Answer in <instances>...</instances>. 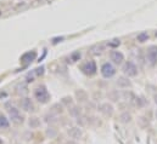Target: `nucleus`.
<instances>
[{
	"label": "nucleus",
	"mask_w": 157,
	"mask_h": 144,
	"mask_svg": "<svg viewBox=\"0 0 157 144\" xmlns=\"http://www.w3.org/2000/svg\"><path fill=\"white\" fill-rule=\"evenodd\" d=\"M33 93H34V98L41 104H45L50 101V93L44 85H40L38 87H36Z\"/></svg>",
	"instance_id": "1"
},
{
	"label": "nucleus",
	"mask_w": 157,
	"mask_h": 144,
	"mask_svg": "<svg viewBox=\"0 0 157 144\" xmlns=\"http://www.w3.org/2000/svg\"><path fill=\"white\" fill-rule=\"evenodd\" d=\"M122 72H123V74H124L125 76H128V77H134V76L138 75L139 69H138V67H136V64H135L134 62L127 61V62H124L123 66H122Z\"/></svg>",
	"instance_id": "2"
},
{
	"label": "nucleus",
	"mask_w": 157,
	"mask_h": 144,
	"mask_svg": "<svg viewBox=\"0 0 157 144\" xmlns=\"http://www.w3.org/2000/svg\"><path fill=\"white\" fill-rule=\"evenodd\" d=\"M100 73H101L102 77H105V79H111V77H113V76L116 75L117 69H116L115 64H112L111 62H105V63L101 66V68H100Z\"/></svg>",
	"instance_id": "3"
},
{
	"label": "nucleus",
	"mask_w": 157,
	"mask_h": 144,
	"mask_svg": "<svg viewBox=\"0 0 157 144\" xmlns=\"http://www.w3.org/2000/svg\"><path fill=\"white\" fill-rule=\"evenodd\" d=\"M146 61L150 66L157 64V45H151L146 50Z\"/></svg>",
	"instance_id": "4"
},
{
	"label": "nucleus",
	"mask_w": 157,
	"mask_h": 144,
	"mask_svg": "<svg viewBox=\"0 0 157 144\" xmlns=\"http://www.w3.org/2000/svg\"><path fill=\"white\" fill-rule=\"evenodd\" d=\"M7 113H9V115H10V119H11V121L13 122V124H22L23 122V116L21 115V111L18 110V109L16 108V107H9L7 108Z\"/></svg>",
	"instance_id": "5"
},
{
	"label": "nucleus",
	"mask_w": 157,
	"mask_h": 144,
	"mask_svg": "<svg viewBox=\"0 0 157 144\" xmlns=\"http://www.w3.org/2000/svg\"><path fill=\"white\" fill-rule=\"evenodd\" d=\"M98 110H99L104 116L110 117V116H112L113 113H115V107H113L112 103H110V102H104V103L99 104Z\"/></svg>",
	"instance_id": "6"
},
{
	"label": "nucleus",
	"mask_w": 157,
	"mask_h": 144,
	"mask_svg": "<svg viewBox=\"0 0 157 144\" xmlns=\"http://www.w3.org/2000/svg\"><path fill=\"white\" fill-rule=\"evenodd\" d=\"M110 59L112 61V64L121 66L124 63V55L118 50H111L110 51Z\"/></svg>",
	"instance_id": "7"
},
{
	"label": "nucleus",
	"mask_w": 157,
	"mask_h": 144,
	"mask_svg": "<svg viewBox=\"0 0 157 144\" xmlns=\"http://www.w3.org/2000/svg\"><path fill=\"white\" fill-rule=\"evenodd\" d=\"M80 69H82V72L84 73V74H86V75H94V74L96 73V70H98L96 63H95L94 61L85 62V63L80 67Z\"/></svg>",
	"instance_id": "8"
},
{
	"label": "nucleus",
	"mask_w": 157,
	"mask_h": 144,
	"mask_svg": "<svg viewBox=\"0 0 157 144\" xmlns=\"http://www.w3.org/2000/svg\"><path fill=\"white\" fill-rule=\"evenodd\" d=\"M116 85L121 90H128V88L132 87V81L128 76L122 75V76H118V79L116 80Z\"/></svg>",
	"instance_id": "9"
},
{
	"label": "nucleus",
	"mask_w": 157,
	"mask_h": 144,
	"mask_svg": "<svg viewBox=\"0 0 157 144\" xmlns=\"http://www.w3.org/2000/svg\"><path fill=\"white\" fill-rule=\"evenodd\" d=\"M20 106H21V108L23 109L25 111H34V110H36L34 104H33V102H32V99H31V98H28V97L22 98V99H21V102H20Z\"/></svg>",
	"instance_id": "10"
},
{
	"label": "nucleus",
	"mask_w": 157,
	"mask_h": 144,
	"mask_svg": "<svg viewBox=\"0 0 157 144\" xmlns=\"http://www.w3.org/2000/svg\"><path fill=\"white\" fill-rule=\"evenodd\" d=\"M36 58H37V52L36 51H28V52H26L21 56V63L28 64V63L33 62Z\"/></svg>",
	"instance_id": "11"
},
{
	"label": "nucleus",
	"mask_w": 157,
	"mask_h": 144,
	"mask_svg": "<svg viewBox=\"0 0 157 144\" xmlns=\"http://www.w3.org/2000/svg\"><path fill=\"white\" fill-rule=\"evenodd\" d=\"M107 98L111 102H119L122 99V92L119 90H111L107 92Z\"/></svg>",
	"instance_id": "12"
},
{
	"label": "nucleus",
	"mask_w": 157,
	"mask_h": 144,
	"mask_svg": "<svg viewBox=\"0 0 157 144\" xmlns=\"http://www.w3.org/2000/svg\"><path fill=\"white\" fill-rule=\"evenodd\" d=\"M118 120H119V122H122V124L127 125V124H130V122H132L133 116H132V114H130L128 110H125V111H122V113L119 114Z\"/></svg>",
	"instance_id": "13"
},
{
	"label": "nucleus",
	"mask_w": 157,
	"mask_h": 144,
	"mask_svg": "<svg viewBox=\"0 0 157 144\" xmlns=\"http://www.w3.org/2000/svg\"><path fill=\"white\" fill-rule=\"evenodd\" d=\"M132 104L135 106L136 108H144V107L146 106V101H145L144 97H138V96H135V98L133 99Z\"/></svg>",
	"instance_id": "14"
},
{
	"label": "nucleus",
	"mask_w": 157,
	"mask_h": 144,
	"mask_svg": "<svg viewBox=\"0 0 157 144\" xmlns=\"http://www.w3.org/2000/svg\"><path fill=\"white\" fill-rule=\"evenodd\" d=\"M68 135L71 138H75V139H78L82 137V130L79 127H72L71 130H68Z\"/></svg>",
	"instance_id": "15"
},
{
	"label": "nucleus",
	"mask_w": 157,
	"mask_h": 144,
	"mask_svg": "<svg viewBox=\"0 0 157 144\" xmlns=\"http://www.w3.org/2000/svg\"><path fill=\"white\" fill-rule=\"evenodd\" d=\"M9 127H10V121H9V119H7L5 115L0 114V130H7Z\"/></svg>",
	"instance_id": "16"
},
{
	"label": "nucleus",
	"mask_w": 157,
	"mask_h": 144,
	"mask_svg": "<svg viewBox=\"0 0 157 144\" xmlns=\"http://www.w3.org/2000/svg\"><path fill=\"white\" fill-rule=\"evenodd\" d=\"M104 51V46L100 44H96V45H93L91 47H90V53H93V55H100L101 52Z\"/></svg>",
	"instance_id": "17"
},
{
	"label": "nucleus",
	"mask_w": 157,
	"mask_h": 144,
	"mask_svg": "<svg viewBox=\"0 0 157 144\" xmlns=\"http://www.w3.org/2000/svg\"><path fill=\"white\" fill-rule=\"evenodd\" d=\"M28 126H29L31 128H38L40 126V120L38 117H36V116L31 117V119L28 120Z\"/></svg>",
	"instance_id": "18"
},
{
	"label": "nucleus",
	"mask_w": 157,
	"mask_h": 144,
	"mask_svg": "<svg viewBox=\"0 0 157 144\" xmlns=\"http://www.w3.org/2000/svg\"><path fill=\"white\" fill-rule=\"evenodd\" d=\"M76 96H77L79 102H85V101L88 99V93H86L84 90H78V91L76 92Z\"/></svg>",
	"instance_id": "19"
},
{
	"label": "nucleus",
	"mask_w": 157,
	"mask_h": 144,
	"mask_svg": "<svg viewBox=\"0 0 157 144\" xmlns=\"http://www.w3.org/2000/svg\"><path fill=\"white\" fill-rule=\"evenodd\" d=\"M61 103L65 104V107H67V108H72L73 107V101H72L71 97H63L61 99Z\"/></svg>",
	"instance_id": "20"
},
{
	"label": "nucleus",
	"mask_w": 157,
	"mask_h": 144,
	"mask_svg": "<svg viewBox=\"0 0 157 144\" xmlns=\"http://www.w3.org/2000/svg\"><path fill=\"white\" fill-rule=\"evenodd\" d=\"M136 39H138V41H139V42H145V41H147V40H149V34H147L146 32H141L140 34H138Z\"/></svg>",
	"instance_id": "21"
},
{
	"label": "nucleus",
	"mask_w": 157,
	"mask_h": 144,
	"mask_svg": "<svg viewBox=\"0 0 157 144\" xmlns=\"http://www.w3.org/2000/svg\"><path fill=\"white\" fill-rule=\"evenodd\" d=\"M70 113H71V115L72 116H75V117H78V116H80V114H82V110H80V108H78V107H72V108H70Z\"/></svg>",
	"instance_id": "22"
},
{
	"label": "nucleus",
	"mask_w": 157,
	"mask_h": 144,
	"mask_svg": "<svg viewBox=\"0 0 157 144\" xmlns=\"http://www.w3.org/2000/svg\"><path fill=\"white\" fill-rule=\"evenodd\" d=\"M56 133H57V132H56V130H55V128H52V127H50V128H48V130H46V135H48L50 138L55 137V136H56Z\"/></svg>",
	"instance_id": "23"
},
{
	"label": "nucleus",
	"mask_w": 157,
	"mask_h": 144,
	"mask_svg": "<svg viewBox=\"0 0 157 144\" xmlns=\"http://www.w3.org/2000/svg\"><path fill=\"white\" fill-rule=\"evenodd\" d=\"M119 44H121V40L119 39H113V40H111L109 42L110 46H119Z\"/></svg>",
	"instance_id": "24"
},
{
	"label": "nucleus",
	"mask_w": 157,
	"mask_h": 144,
	"mask_svg": "<svg viewBox=\"0 0 157 144\" xmlns=\"http://www.w3.org/2000/svg\"><path fill=\"white\" fill-rule=\"evenodd\" d=\"M52 109H54L52 111H55V113H62V106H60V104H55Z\"/></svg>",
	"instance_id": "25"
},
{
	"label": "nucleus",
	"mask_w": 157,
	"mask_h": 144,
	"mask_svg": "<svg viewBox=\"0 0 157 144\" xmlns=\"http://www.w3.org/2000/svg\"><path fill=\"white\" fill-rule=\"evenodd\" d=\"M78 58H80V52H75V53L72 55V59H73V62L77 61Z\"/></svg>",
	"instance_id": "26"
},
{
	"label": "nucleus",
	"mask_w": 157,
	"mask_h": 144,
	"mask_svg": "<svg viewBox=\"0 0 157 144\" xmlns=\"http://www.w3.org/2000/svg\"><path fill=\"white\" fill-rule=\"evenodd\" d=\"M36 70H37V75H40V74H43V73H44V68H43V67H41V68H38V69H36Z\"/></svg>",
	"instance_id": "27"
},
{
	"label": "nucleus",
	"mask_w": 157,
	"mask_h": 144,
	"mask_svg": "<svg viewBox=\"0 0 157 144\" xmlns=\"http://www.w3.org/2000/svg\"><path fill=\"white\" fill-rule=\"evenodd\" d=\"M152 101H154V103L157 106V92L154 93V96H152Z\"/></svg>",
	"instance_id": "28"
},
{
	"label": "nucleus",
	"mask_w": 157,
	"mask_h": 144,
	"mask_svg": "<svg viewBox=\"0 0 157 144\" xmlns=\"http://www.w3.org/2000/svg\"><path fill=\"white\" fill-rule=\"evenodd\" d=\"M155 119L157 120V109H156V111H155Z\"/></svg>",
	"instance_id": "29"
},
{
	"label": "nucleus",
	"mask_w": 157,
	"mask_h": 144,
	"mask_svg": "<svg viewBox=\"0 0 157 144\" xmlns=\"http://www.w3.org/2000/svg\"><path fill=\"white\" fill-rule=\"evenodd\" d=\"M66 144H76V143H73V142H67Z\"/></svg>",
	"instance_id": "30"
},
{
	"label": "nucleus",
	"mask_w": 157,
	"mask_h": 144,
	"mask_svg": "<svg viewBox=\"0 0 157 144\" xmlns=\"http://www.w3.org/2000/svg\"><path fill=\"white\" fill-rule=\"evenodd\" d=\"M0 144H4V143H2V141H1V139H0Z\"/></svg>",
	"instance_id": "31"
}]
</instances>
